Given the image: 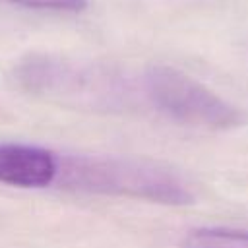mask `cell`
Segmentation results:
<instances>
[{
  "mask_svg": "<svg viewBox=\"0 0 248 248\" xmlns=\"http://www.w3.org/2000/svg\"><path fill=\"white\" fill-rule=\"evenodd\" d=\"M62 182L74 188L147 200L165 205L194 202L188 182L172 169L136 157H70L58 161Z\"/></svg>",
  "mask_w": 248,
  "mask_h": 248,
  "instance_id": "cell-1",
  "label": "cell"
},
{
  "mask_svg": "<svg viewBox=\"0 0 248 248\" xmlns=\"http://www.w3.org/2000/svg\"><path fill=\"white\" fill-rule=\"evenodd\" d=\"M21 89L58 103L114 108L122 107L128 87L114 70L52 54H31L14 70Z\"/></svg>",
  "mask_w": 248,
  "mask_h": 248,
  "instance_id": "cell-2",
  "label": "cell"
},
{
  "mask_svg": "<svg viewBox=\"0 0 248 248\" xmlns=\"http://www.w3.org/2000/svg\"><path fill=\"white\" fill-rule=\"evenodd\" d=\"M141 91L157 112L184 126L231 130L244 122V114L236 105L170 66L147 68L141 76Z\"/></svg>",
  "mask_w": 248,
  "mask_h": 248,
  "instance_id": "cell-3",
  "label": "cell"
},
{
  "mask_svg": "<svg viewBox=\"0 0 248 248\" xmlns=\"http://www.w3.org/2000/svg\"><path fill=\"white\" fill-rule=\"evenodd\" d=\"M58 178V159L45 147L0 143V184L45 188Z\"/></svg>",
  "mask_w": 248,
  "mask_h": 248,
  "instance_id": "cell-4",
  "label": "cell"
},
{
  "mask_svg": "<svg viewBox=\"0 0 248 248\" xmlns=\"http://www.w3.org/2000/svg\"><path fill=\"white\" fill-rule=\"evenodd\" d=\"M180 248H248V229L236 227H200L192 229Z\"/></svg>",
  "mask_w": 248,
  "mask_h": 248,
  "instance_id": "cell-5",
  "label": "cell"
},
{
  "mask_svg": "<svg viewBox=\"0 0 248 248\" xmlns=\"http://www.w3.org/2000/svg\"><path fill=\"white\" fill-rule=\"evenodd\" d=\"M12 4H19L35 10H52V12H83L87 8V0H8Z\"/></svg>",
  "mask_w": 248,
  "mask_h": 248,
  "instance_id": "cell-6",
  "label": "cell"
}]
</instances>
